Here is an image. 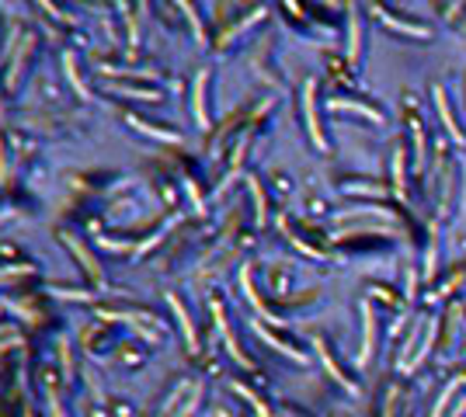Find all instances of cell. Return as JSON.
<instances>
[{
	"label": "cell",
	"mask_w": 466,
	"mask_h": 417,
	"mask_svg": "<svg viewBox=\"0 0 466 417\" xmlns=\"http://www.w3.org/2000/svg\"><path fill=\"white\" fill-rule=\"evenodd\" d=\"M435 105H438V112H442V122L449 125V132H453L456 139H463V132L453 125V115H449V108H445V98H442V90H438V87H435Z\"/></svg>",
	"instance_id": "1"
},
{
	"label": "cell",
	"mask_w": 466,
	"mask_h": 417,
	"mask_svg": "<svg viewBox=\"0 0 466 417\" xmlns=\"http://www.w3.org/2000/svg\"><path fill=\"white\" fill-rule=\"evenodd\" d=\"M362 313H366V348H362V362H366V358H369V351H373V334H376V320H373V310H369V306H366Z\"/></svg>",
	"instance_id": "2"
},
{
	"label": "cell",
	"mask_w": 466,
	"mask_h": 417,
	"mask_svg": "<svg viewBox=\"0 0 466 417\" xmlns=\"http://www.w3.org/2000/svg\"><path fill=\"white\" fill-rule=\"evenodd\" d=\"M456 386H460V382H453V386H445V393H442V400L435 404V417H442V411H445V404H449V397L456 393Z\"/></svg>",
	"instance_id": "3"
}]
</instances>
